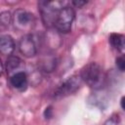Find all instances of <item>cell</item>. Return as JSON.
<instances>
[{"instance_id": "5", "label": "cell", "mask_w": 125, "mask_h": 125, "mask_svg": "<svg viewBox=\"0 0 125 125\" xmlns=\"http://www.w3.org/2000/svg\"><path fill=\"white\" fill-rule=\"evenodd\" d=\"M81 81H82V79L80 76L74 75V76L69 77L66 81H64L62 85H60L58 87V89L55 92L54 97L57 99H61V98L66 97V96L74 93L80 87Z\"/></svg>"}, {"instance_id": "10", "label": "cell", "mask_w": 125, "mask_h": 125, "mask_svg": "<svg viewBox=\"0 0 125 125\" xmlns=\"http://www.w3.org/2000/svg\"><path fill=\"white\" fill-rule=\"evenodd\" d=\"M124 39H125L124 36L122 34H118V33H112L109 37V41H110L111 45L121 52L124 50V46H125Z\"/></svg>"}, {"instance_id": "13", "label": "cell", "mask_w": 125, "mask_h": 125, "mask_svg": "<svg viewBox=\"0 0 125 125\" xmlns=\"http://www.w3.org/2000/svg\"><path fill=\"white\" fill-rule=\"evenodd\" d=\"M44 114H45V117H46V118H50V117L52 116V107H51V106L47 107Z\"/></svg>"}, {"instance_id": "12", "label": "cell", "mask_w": 125, "mask_h": 125, "mask_svg": "<svg viewBox=\"0 0 125 125\" xmlns=\"http://www.w3.org/2000/svg\"><path fill=\"white\" fill-rule=\"evenodd\" d=\"M116 65L119 68V70H121V71L124 70V68H125V60H124V57H119V58L116 59Z\"/></svg>"}, {"instance_id": "14", "label": "cell", "mask_w": 125, "mask_h": 125, "mask_svg": "<svg viewBox=\"0 0 125 125\" xmlns=\"http://www.w3.org/2000/svg\"><path fill=\"white\" fill-rule=\"evenodd\" d=\"M72 4H73V5H75L76 7L80 8L81 6H83L84 4H86V2H85V1H77V0H75V1H73V2H72Z\"/></svg>"}, {"instance_id": "15", "label": "cell", "mask_w": 125, "mask_h": 125, "mask_svg": "<svg viewBox=\"0 0 125 125\" xmlns=\"http://www.w3.org/2000/svg\"><path fill=\"white\" fill-rule=\"evenodd\" d=\"M2 71H3V65H2V62L0 61V75L2 74Z\"/></svg>"}, {"instance_id": "8", "label": "cell", "mask_w": 125, "mask_h": 125, "mask_svg": "<svg viewBox=\"0 0 125 125\" xmlns=\"http://www.w3.org/2000/svg\"><path fill=\"white\" fill-rule=\"evenodd\" d=\"M10 81H11L12 86H14L15 88L23 89V88H25V86L27 84V77L23 71H20V72L13 74L10 78Z\"/></svg>"}, {"instance_id": "9", "label": "cell", "mask_w": 125, "mask_h": 125, "mask_svg": "<svg viewBox=\"0 0 125 125\" xmlns=\"http://www.w3.org/2000/svg\"><path fill=\"white\" fill-rule=\"evenodd\" d=\"M22 64V62L18 58V57H10L8 60H7V62H6V69H7V72L9 74H11V76L17 72H20L18 71L21 66Z\"/></svg>"}, {"instance_id": "4", "label": "cell", "mask_w": 125, "mask_h": 125, "mask_svg": "<svg viewBox=\"0 0 125 125\" xmlns=\"http://www.w3.org/2000/svg\"><path fill=\"white\" fill-rule=\"evenodd\" d=\"M12 21L14 26L20 31H29L34 25L33 15L22 9H19L14 13Z\"/></svg>"}, {"instance_id": "6", "label": "cell", "mask_w": 125, "mask_h": 125, "mask_svg": "<svg viewBox=\"0 0 125 125\" xmlns=\"http://www.w3.org/2000/svg\"><path fill=\"white\" fill-rule=\"evenodd\" d=\"M19 49L21 53L27 58L33 57L37 52L35 41L31 35H24L21 37L19 43Z\"/></svg>"}, {"instance_id": "1", "label": "cell", "mask_w": 125, "mask_h": 125, "mask_svg": "<svg viewBox=\"0 0 125 125\" xmlns=\"http://www.w3.org/2000/svg\"><path fill=\"white\" fill-rule=\"evenodd\" d=\"M81 79L92 88H100L104 83V72L102 67L97 62H89L86 64L80 73Z\"/></svg>"}, {"instance_id": "11", "label": "cell", "mask_w": 125, "mask_h": 125, "mask_svg": "<svg viewBox=\"0 0 125 125\" xmlns=\"http://www.w3.org/2000/svg\"><path fill=\"white\" fill-rule=\"evenodd\" d=\"M12 20L11 14L9 12H3L0 14V27H6L9 25Z\"/></svg>"}, {"instance_id": "2", "label": "cell", "mask_w": 125, "mask_h": 125, "mask_svg": "<svg viewBox=\"0 0 125 125\" xmlns=\"http://www.w3.org/2000/svg\"><path fill=\"white\" fill-rule=\"evenodd\" d=\"M61 5L62 2L59 1H43L39 3V9L45 25L49 27L55 25L58 13L62 8Z\"/></svg>"}, {"instance_id": "3", "label": "cell", "mask_w": 125, "mask_h": 125, "mask_svg": "<svg viewBox=\"0 0 125 125\" xmlns=\"http://www.w3.org/2000/svg\"><path fill=\"white\" fill-rule=\"evenodd\" d=\"M74 17H75V14L72 8L67 6L62 7L59 11L56 21H55V25L57 29L62 33H67L68 31H70Z\"/></svg>"}, {"instance_id": "7", "label": "cell", "mask_w": 125, "mask_h": 125, "mask_svg": "<svg viewBox=\"0 0 125 125\" xmlns=\"http://www.w3.org/2000/svg\"><path fill=\"white\" fill-rule=\"evenodd\" d=\"M15 50V43L10 35L0 36V53L5 56H10Z\"/></svg>"}]
</instances>
